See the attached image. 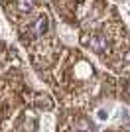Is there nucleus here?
Wrapping results in <instances>:
<instances>
[{"instance_id":"f257e3e1","label":"nucleus","mask_w":130,"mask_h":132,"mask_svg":"<svg viewBox=\"0 0 130 132\" xmlns=\"http://www.w3.org/2000/svg\"><path fill=\"white\" fill-rule=\"evenodd\" d=\"M124 95L130 99V79H126V85H124Z\"/></svg>"}]
</instances>
